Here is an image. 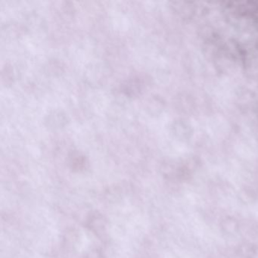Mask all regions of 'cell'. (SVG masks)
<instances>
[{"instance_id":"3","label":"cell","mask_w":258,"mask_h":258,"mask_svg":"<svg viewBox=\"0 0 258 258\" xmlns=\"http://www.w3.org/2000/svg\"><path fill=\"white\" fill-rule=\"evenodd\" d=\"M69 163L74 170H81L85 168L87 160L85 156L78 151H74L69 156Z\"/></svg>"},{"instance_id":"2","label":"cell","mask_w":258,"mask_h":258,"mask_svg":"<svg viewBox=\"0 0 258 258\" xmlns=\"http://www.w3.org/2000/svg\"><path fill=\"white\" fill-rule=\"evenodd\" d=\"M121 91L123 94L129 98H134L140 96L142 92V84L137 77L128 79L121 84Z\"/></svg>"},{"instance_id":"1","label":"cell","mask_w":258,"mask_h":258,"mask_svg":"<svg viewBox=\"0 0 258 258\" xmlns=\"http://www.w3.org/2000/svg\"><path fill=\"white\" fill-rule=\"evenodd\" d=\"M67 122V117L60 110L50 111L45 118V125L46 128L52 130H59L65 128Z\"/></svg>"}]
</instances>
